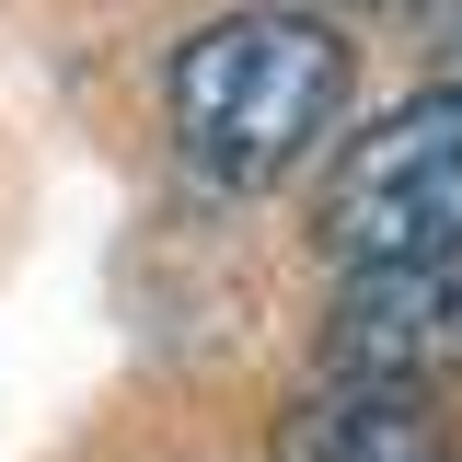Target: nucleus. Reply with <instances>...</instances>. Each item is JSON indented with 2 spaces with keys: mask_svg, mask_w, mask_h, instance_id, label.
<instances>
[{
  "mask_svg": "<svg viewBox=\"0 0 462 462\" xmlns=\"http://www.w3.org/2000/svg\"><path fill=\"white\" fill-rule=\"evenodd\" d=\"M346 81H358V58H346V35L324 12H300V0L220 12V23H197L173 47V81H162L173 151L208 173L220 197H266V185H289L336 139Z\"/></svg>",
  "mask_w": 462,
  "mask_h": 462,
  "instance_id": "nucleus-1",
  "label": "nucleus"
},
{
  "mask_svg": "<svg viewBox=\"0 0 462 462\" xmlns=\"http://www.w3.org/2000/svg\"><path fill=\"white\" fill-rule=\"evenodd\" d=\"M312 243L346 278L370 266H451L462 254V93H416V105L370 116L336 151L324 197H312Z\"/></svg>",
  "mask_w": 462,
  "mask_h": 462,
  "instance_id": "nucleus-2",
  "label": "nucleus"
},
{
  "mask_svg": "<svg viewBox=\"0 0 462 462\" xmlns=\"http://www.w3.org/2000/svg\"><path fill=\"white\" fill-rule=\"evenodd\" d=\"M324 370L370 393H428L462 382V254L451 266H370L324 312Z\"/></svg>",
  "mask_w": 462,
  "mask_h": 462,
  "instance_id": "nucleus-3",
  "label": "nucleus"
},
{
  "mask_svg": "<svg viewBox=\"0 0 462 462\" xmlns=\"http://www.w3.org/2000/svg\"><path fill=\"white\" fill-rule=\"evenodd\" d=\"M278 462H462V439L428 393L324 382V393H300L278 416Z\"/></svg>",
  "mask_w": 462,
  "mask_h": 462,
  "instance_id": "nucleus-4",
  "label": "nucleus"
},
{
  "mask_svg": "<svg viewBox=\"0 0 462 462\" xmlns=\"http://www.w3.org/2000/svg\"><path fill=\"white\" fill-rule=\"evenodd\" d=\"M439 93H462V0L439 12Z\"/></svg>",
  "mask_w": 462,
  "mask_h": 462,
  "instance_id": "nucleus-5",
  "label": "nucleus"
},
{
  "mask_svg": "<svg viewBox=\"0 0 462 462\" xmlns=\"http://www.w3.org/2000/svg\"><path fill=\"white\" fill-rule=\"evenodd\" d=\"M336 12H451V0H336Z\"/></svg>",
  "mask_w": 462,
  "mask_h": 462,
  "instance_id": "nucleus-6",
  "label": "nucleus"
}]
</instances>
